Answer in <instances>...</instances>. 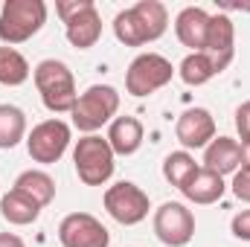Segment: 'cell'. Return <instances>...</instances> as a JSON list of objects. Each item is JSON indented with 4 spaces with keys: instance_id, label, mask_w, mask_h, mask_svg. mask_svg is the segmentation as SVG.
Returning <instances> with one entry per match:
<instances>
[{
    "instance_id": "6da1fadb",
    "label": "cell",
    "mask_w": 250,
    "mask_h": 247,
    "mask_svg": "<svg viewBox=\"0 0 250 247\" xmlns=\"http://www.w3.org/2000/svg\"><path fill=\"white\" fill-rule=\"evenodd\" d=\"M32 79H35V87L41 93V102L50 114H70L79 93H76V79H73V70L64 62L56 59H44L32 70Z\"/></svg>"
},
{
    "instance_id": "7a4b0ae2",
    "label": "cell",
    "mask_w": 250,
    "mask_h": 247,
    "mask_svg": "<svg viewBox=\"0 0 250 247\" xmlns=\"http://www.w3.org/2000/svg\"><path fill=\"white\" fill-rule=\"evenodd\" d=\"M73 166L84 186H105L117 169V154H114L108 137L84 134L73 148Z\"/></svg>"
},
{
    "instance_id": "3957f363",
    "label": "cell",
    "mask_w": 250,
    "mask_h": 247,
    "mask_svg": "<svg viewBox=\"0 0 250 247\" xmlns=\"http://www.w3.org/2000/svg\"><path fill=\"white\" fill-rule=\"evenodd\" d=\"M47 23L44 0H6L0 9V41L3 47H15L38 35Z\"/></svg>"
},
{
    "instance_id": "277c9868",
    "label": "cell",
    "mask_w": 250,
    "mask_h": 247,
    "mask_svg": "<svg viewBox=\"0 0 250 247\" xmlns=\"http://www.w3.org/2000/svg\"><path fill=\"white\" fill-rule=\"evenodd\" d=\"M117 111H120V90L111 84H90L84 93H79L70 117L82 134H96L102 125L114 123Z\"/></svg>"
},
{
    "instance_id": "5b68a950",
    "label": "cell",
    "mask_w": 250,
    "mask_h": 247,
    "mask_svg": "<svg viewBox=\"0 0 250 247\" xmlns=\"http://www.w3.org/2000/svg\"><path fill=\"white\" fill-rule=\"evenodd\" d=\"M175 73L178 70L172 67V62L166 56H160V53H140L125 70V90L131 96H137V99L151 96L160 87H166Z\"/></svg>"
},
{
    "instance_id": "8992f818",
    "label": "cell",
    "mask_w": 250,
    "mask_h": 247,
    "mask_svg": "<svg viewBox=\"0 0 250 247\" xmlns=\"http://www.w3.org/2000/svg\"><path fill=\"white\" fill-rule=\"evenodd\" d=\"M70 140H73L70 125L64 123V120H59V117H53V120L38 123L29 134H26V151H29V157H32L35 163L53 166V163H59L64 157Z\"/></svg>"
},
{
    "instance_id": "52a82bcc",
    "label": "cell",
    "mask_w": 250,
    "mask_h": 247,
    "mask_svg": "<svg viewBox=\"0 0 250 247\" xmlns=\"http://www.w3.org/2000/svg\"><path fill=\"white\" fill-rule=\"evenodd\" d=\"M102 201H105L108 215L117 224H123V227H134V224L146 221L148 218V209H151L148 195L137 184H131V181H120V184L108 186Z\"/></svg>"
},
{
    "instance_id": "ba28073f",
    "label": "cell",
    "mask_w": 250,
    "mask_h": 247,
    "mask_svg": "<svg viewBox=\"0 0 250 247\" xmlns=\"http://www.w3.org/2000/svg\"><path fill=\"white\" fill-rule=\"evenodd\" d=\"M154 236L166 247H187L195 236V215L178 201H166L154 209Z\"/></svg>"
},
{
    "instance_id": "9c48e42d",
    "label": "cell",
    "mask_w": 250,
    "mask_h": 247,
    "mask_svg": "<svg viewBox=\"0 0 250 247\" xmlns=\"http://www.w3.org/2000/svg\"><path fill=\"white\" fill-rule=\"evenodd\" d=\"M59 242H62V247H108L111 233L96 215L70 212L59 224Z\"/></svg>"
},
{
    "instance_id": "30bf717a",
    "label": "cell",
    "mask_w": 250,
    "mask_h": 247,
    "mask_svg": "<svg viewBox=\"0 0 250 247\" xmlns=\"http://www.w3.org/2000/svg\"><path fill=\"white\" fill-rule=\"evenodd\" d=\"M204 53L209 56V62L218 73H224L230 67L233 56H236V26H233V21L227 15H209Z\"/></svg>"
},
{
    "instance_id": "8fae6325",
    "label": "cell",
    "mask_w": 250,
    "mask_h": 247,
    "mask_svg": "<svg viewBox=\"0 0 250 247\" xmlns=\"http://www.w3.org/2000/svg\"><path fill=\"white\" fill-rule=\"evenodd\" d=\"M175 137L184 145V151L189 148H207L215 140V120L207 108H187L178 125H175Z\"/></svg>"
},
{
    "instance_id": "7c38bea8",
    "label": "cell",
    "mask_w": 250,
    "mask_h": 247,
    "mask_svg": "<svg viewBox=\"0 0 250 247\" xmlns=\"http://www.w3.org/2000/svg\"><path fill=\"white\" fill-rule=\"evenodd\" d=\"M204 169L215 175H236L242 169V143L233 137H215L204 148Z\"/></svg>"
},
{
    "instance_id": "4fadbf2b",
    "label": "cell",
    "mask_w": 250,
    "mask_h": 247,
    "mask_svg": "<svg viewBox=\"0 0 250 247\" xmlns=\"http://www.w3.org/2000/svg\"><path fill=\"white\" fill-rule=\"evenodd\" d=\"M64 35H67V41L76 47V50H90V47H96V41L102 38V15H99V9L90 3V6H84L76 18H70L67 23H64Z\"/></svg>"
},
{
    "instance_id": "5bb4252c",
    "label": "cell",
    "mask_w": 250,
    "mask_h": 247,
    "mask_svg": "<svg viewBox=\"0 0 250 247\" xmlns=\"http://www.w3.org/2000/svg\"><path fill=\"white\" fill-rule=\"evenodd\" d=\"M207 29H209V15L201 6H187L175 18V35H178V41L184 47H189L192 53H204Z\"/></svg>"
},
{
    "instance_id": "9a60e30c",
    "label": "cell",
    "mask_w": 250,
    "mask_h": 247,
    "mask_svg": "<svg viewBox=\"0 0 250 247\" xmlns=\"http://www.w3.org/2000/svg\"><path fill=\"white\" fill-rule=\"evenodd\" d=\"M143 137H146V131H143V123L137 117H117L108 128V143H111L117 157L137 154L143 145Z\"/></svg>"
},
{
    "instance_id": "2e32d148",
    "label": "cell",
    "mask_w": 250,
    "mask_h": 247,
    "mask_svg": "<svg viewBox=\"0 0 250 247\" xmlns=\"http://www.w3.org/2000/svg\"><path fill=\"white\" fill-rule=\"evenodd\" d=\"M184 198L192 201V204H201V206H207V204H215V201H221L224 198V192H227V184H224V178L221 175H215V172H207L204 166L189 178L187 184H184Z\"/></svg>"
},
{
    "instance_id": "e0dca14e",
    "label": "cell",
    "mask_w": 250,
    "mask_h": 247,
    "mask_svg": "<svg viewBox=\"0 0 250 247\" xmlns=\"http://www.w3.org/2000/svg\"><path fill=\"white\" fill-rule=\"evenodd\" d=\"M12 189H18L21 195L32 198L41 209H44V206H50V204H53V198H56V181H53L44 169H26V172H21Z\"/></svg>"
},
{
    "instance_id": "ac0fdd59",
    "label": "cell",
    "mask_w": 250,
    "mask_h": 247,
    "mask_svg": "<svg viewBox=\"0 0 250 247\" xmlns=\"http://www.w3.org/2000/svg\"><path fill=\"white\" fill-rule=\"evenodd\" d=\"M0 215L9 224H15V227H26V224H35L38 221L41 206L32 198L21 195L18 189H9L6 195H0Z\"/></svg>"
},
{
    "instance_id": "d6986e66",
    "label": "cell",
    "mask_w": 250,
    "mask_h": 247,
    "mask_svg": "<svg viewBox=\"0 0 250 247\" xmlns=\"http://www.w3.org/2000/svg\"><path fill=\"white\" fill-rule=\"evenodd\" d=\"M21 140H26V114L18 105L3 102L0 105V148H15Z\"/></svg>"
},
{
    "instance_id": "ffe728a7",
    "label": "cell",
    "mask_w": 250,
    "mask_h": 247,
    "mask_svg": "<svg viewBox=\"0 0 250 247\" xmlns=\"http://www.w3.org/2000/svg\"><path fill=\"white\" fill-rule=\"evenodd\" d=\"M131 9H134L137 18L143 21V26H146V32H148V41H157V38L166 35V29H169V9H166L160 0H140V3H134Z\"/></svg>"
},
{
    "instance_id": "44dd1931",
    "label": "cell",
    "mask_w": 250,
    "mask_h": 247,
    "mask_svg": "<svg viewBox=\"0 0 250 247\" xmlns=\"http://www.w3.org/2000/svg\"><path fill=\"white\" fill-rule=\"evenodd\" d=\"M29 76H32V67L15 47H0V84L21 87L23 82H29Z\"/></svg>"
},
{
    "instance_id": "7402d4cb",
    "label": "cell",
    "mask_w": 250,
    "mask_h": 247,
    "mask_svg": "<svg viewBox=\"0 0 250 247\" xmlns=\"http://www.w3.org/2000/svg\"><path fill=\"white\" fill-rule=\"evenodd\" d=\"M178 76H181V82L189 84V87H201V84L212 82L218 76V70L212 67L207 53H189L187 59L181 62V67H178Z\"/></svg>"
},
{
    "instance_id": "603a6c76",
    "label": "cell",
    "mask_w": 250,
    "mask_h": 247,
    "mask_svg": "<svg viewBox=\"0 0 250 247\" xmlns=\"http://www.w3.org/2000/svg\"><path fill=\"white\" fill-rule=\"evenodd\" d=\"M114 35L117 41L125 47H143V44H151L148 41V32L143 26V21L137 18L134 9H123L117 18H114Z\"/></svg>"
},
{
    "instance_id": "cb8c5ba5",
    "label": "cell",
    "mask_w": 250,
    "mask_h": 247,
    "mask_svg": "<svg viewBox=\"0 0 250 247\" xmlns=\"http://www.w3.org/2000/svg\"><path fill=\"white\" fill-rule=\"evenodd\" d=\"M198 169H201V166L195 163V157H192L189 151H184V148L166 154V160H163V178L172 186H178V189H184V184H187Z\"/></svg>"
},
{
    "instance_id": "d4e9b609",
    "label": "cell",
    "mask_w": 250,
    "mask_h": 247,
    "mask_svg": "<svg viewBox=\"0 0 250 247\" xmlns=\"http://www.w3.org/2000/svg\"><path fill=\"white\" fill-rule=\"evenodd\" d=\"M230 189H233V195H236L239 201L250 204V169H239V172L233 175V184H230Z\"/></svg>"
},
{
    "instance_id": "484cf974",
    "label": "cell",
    "mask_w": 250,
    "mask_h": 247,
    "mask_svg": "<svg viewBox=\"0 0 250 247\" xmlns=\"http://www.w3.org/2000/svg\"><path fill=\"white\" fill-rule=\"evenodd\" d=\"M93 0H59L56 3V12H59V18H62V23H67L70 18H76L84 6H90Z\"/></svg>"
},
{
    "instance_id": "4316f807",
    "label": "cell",
    "mask_w": 250,
    "mask_h": 247,
    "mask_svg": "<svg viewBox=\"0 0 250 247\" xmlns=\"http://www.w3.org/2000/svg\"><path fill=\"white\" fill-rule=\"evenodd\" d=\"M230 230H233V236H236V239L250 242V209H242V212H236V215H233Z\"/></svg>"
},
{
    "instance_id": "83f0119b",
    "label": "cell",
    "mask_w": 250,
    "mask_h": 247,
    "mask_svg": "<svg viewBox=\"0 0 250 247\" xmlns=\"http://www.w3.org/2000/svg\"><path fill=\"white\" fill-rule=\"evenodd\" d=\"M236 131L242 140H250V99L236 108Z\"/></svg>"
},
{
    "instance_id": "f1b7e54d",
    "label": "cell",
    "mask_w": 250,
    "mask_h": 247,
    "mask_svg": "<svg viewBox=\"0 0 250 247\" xmlns=\"http://www.w3.org/2000/svg\"><path fill=\"white\" fill-rule=\"evenodd\" d=\"M0 247H26V245H23V239L15 236V233H0Z\"/></svg>"
},
{
    "instance_id": "f546056e",
    "label": "cell",
    "mask_w": 250,
    "mask_h": 247,
    "mask_svg": "<svg viewBox=\"0 0 250 247\" xmlns=\"http://www.w3.org/2000/svg\"><path fill=\"white\" fill-rule=\"evenodd\" d=\"M242 169H250V140H242Z\"/></svg>"
}]
</instances>
